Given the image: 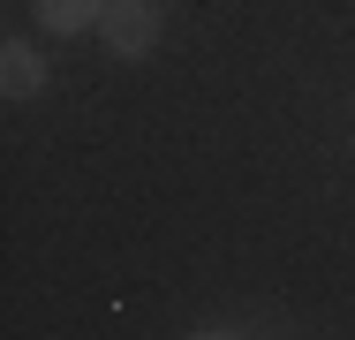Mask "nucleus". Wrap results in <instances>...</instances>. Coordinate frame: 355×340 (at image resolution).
<instances>
[{
    "mask_svg": "<svg viewBox=\"0 0 355 340\" xmlns=\"http://www.w3.org/2000/svg\"><path fill=\"white\" fill-rule=\"evenodd\" d=\"M98 31H106V46H114L121 61H144V53L159 46V8H151V0H106Z\"/></svg>",
    "mask_w": 355,
    "mask_h": 340,
    "instance_id": "nucleus-1",
    "label": "nucleus"
},
{
    "mask_svg": "<svg viewBox=\"0 0 355 340\" xmlns=\"http://www.w3.org/2000/svg\"><path fill=\"white\" fill-rule=\"evenodd\" d=\"M0 91H8V99H38V91H46V61H38L23 38L0 46Z\"/></svg>",
    "mask_w": 355,
    "mask_h": 340,
    "instance_id": "nucleus-2",
    "label": "nucleus"
},
{
    "mask_svg": "<svg viewBox=\"0 0 355 340\" xmlns=\"http://www.w3.org/2000/svg\"><path fill=\"white\" fill-rule=\"evenodd\" d=\"M38 8V23L53 31V38H76V31H98V15H106V0H31Z\"/></svg>",
    "mask_w": 355,
    "mask_h": 340,
    "instance_id": "nucleus-3",
    "label": "nucleus"
},
{
    "mask_svg": "<svg viewBox=\"0 0 355 340\" xmlns=\"http://www.w3.org/2000/svg\"><path fill=\"white\" fill-rule=\"evenodd\" d=\"M197 340H227V333H197Z\"/></svg>",
    "mask_w": 355,
    "mask_h": 340,
    "instance_id": "nucleus-4",
    "label": "nucleus"
}]
</instances>
